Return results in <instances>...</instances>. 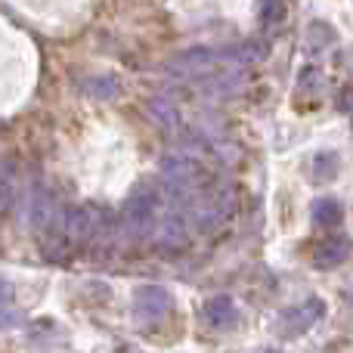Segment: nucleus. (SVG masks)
<instances>
[{"mask_svg":"<svg viewBox=\"0 0 353 353\" xmlns=\"http://www.w3.org/2000/svg\"><path fill=\"white\" fill-rule=\"evenodd\" d=\"M270 47L267 41H248V43H239V47H199V50H189V53H180L171 62L174 72L183 74H208V72H217V68H232V65H251V62H261L267 59Z\"/></svg>","mask_w":353,"mask_h":353,"instance_id":"obj_1","label":"nucleus"},{"mask_svg":"<svg viewBox=\"0 0 353 353\" xmlns=\"http://www.w3.org/2000/svg\"><path fill=\"white\" fill-rule=\"evenodd\" d=\"M323 316H325V304L319 298L301 301V304H294V307H288V310L279 313L273 332H276V338H282V341H294V338L307 335Z\"/></svg>","mask_w":353,"mask_h":353,"instance_id":"obj_2","label":"nucleus"},{"mask_svg":"<svg viewBox=\"0 0 353 353\" xmlns=\"http://www.w3.org/2000/svg\"><path fill=\"white\" fill-rule=\"evenodd\" d=\"M174 307V294L165 285H143L134 294V313L143 323H155V319L168 316Z\"/></svg>","mask_w":353,"mask_h":353,"instance_id":"obj_3","label":"nucleus"},{"mask_svg":"<svg viewBox=\"0 0 353 353\" xmlns=\"http://www.w3.org/2000/svg\"><path fill=\"white\" fill-rule=\"evenodd\" d=\"M159 220V199L152 192H140L128 201L124 208V223L130 226L134 232H149Z\"/></svg>","mask_w":353,"mask_h":353,"instance_id":"obj_4","label":"nucleus"},{"mask_svg":"<svg viewBox=\"0 0 353 353\" xmlns=\"http://www.w3.org/2000/svg\"><path fill=\"white\" fill-rule=\"evenodd\" d=\"M350 251H353V242H350L347 236L325 239V242L319 245L316 251H313V263H316L319 270H332V267H338V263L347 261Z\"/></svg>","mask_w":353,"mask_h":353,"instance_id":"obj_5","label":"nucleus"},{"mask_svg":"<svg viewBox=\"0 0 353 353\" xmlns=\"http://www.w3.org/2000/svg\"><path fill=\"white\" fill-rule=\"evenodd\" d=\"M205 323L211 325V329H220V332L232 329V325L239 323L236 304H232L226 294H217V298H211V301L205 304Z\"/></svg>","mask_w":353,"mask_h":353,"instance_id":"obj_6","label":"nucleus"},{"mask_svg":"<svg viewBox=\"0 0 353 353\" xmlns=\"http://www.w3.org/2000/svg\"><path fill=\"white\" fill-rule=\"evenodd\" d=\"M313 217H316L319 226H338L344 217V208L335 199H316L313 201Z\"/></svg>","mask_w":353,"mask_h":353,"instance_id":"obj_7","label":"nucleus"},{"mask_svg":"<svg viewBox=\"0 0 353 353\" xmlns=\"http://www.w3.org/2000/svg\"><path fill=\"white\" fill-rule=\"evenodd\" d=\"M335 174H338V155L323 152V155H316V159H313V180H316V183L332 180Z\"/></svg>","mask_w":353,"mask_h":353,"instance_id":"obj_8","label":"nucleus"},{"mask_svg":"<svg viewBox=\"0 0 353 353\" xmlns=\"http://www.w3.org/2000/svg\"><path fill=\"white\" fill-rule=\"evenodd\" d=\"M261 16L267 25H276L282 16H285V3L282 0H263L261 3Z\"/></svg>","mask_w":353,"mask_h":353,"instance_id":"obj_9","label":"nucleus"},{"mask_svg":"<svg viewBox=\"0 0 353 353\" xmlns=\"http://www.w3.org/2000/svg\"><path fill=\"white\" fill-rule=\"evenodd\" d=\"M335 105H338V109H341V112H347V109H350V105H353V87H344V90H341V97L335 99Z\"/></svg>","mask_w":353,"mask_h":353,"instance_id":"obj_10","label":"nucleus"},{"mask_svg":"<svg viewBox=\"0 0 353 353\" xmlns=\"http://www.w3.org/2000/svg\"><path fill=\"white\" fill-rule=\"evenodd\" d=\"M10 298H12V285L6 279H0V307H3Z\"/></svg>","mask_w":353,"mask_h":353,"instance_id":"obj_11","label":"nucleus"},{"mask_svg":"<svg viewBox=\"0 0 353 353\" xmlns=\"http://www.w3.org/2000/svg\"><path fill=\"white\" fill-rule=\"evenodd\" d=\"M121 353H140V350H121Z\"/></svg>","mask_w":353,"mask_h":353,"instance_id":"obj_12","label":"nucleus"}]
</instances>
